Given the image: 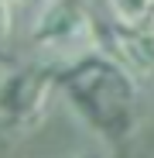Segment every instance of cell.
<instances>
[{
    "label": "cell",
    "instance_id": "6da1fadb",
    "mask_svg": "<svg viewBox=\"0 0 154 158\" xmlns=\"http://www.w3.org/2000/svg\"><path fill=\"white\" fill-rule=\"evenodd\" d=\"M65 89H69L72 107L96 131H106V134L127 131V124H130V103H134V83L110 59L86 55L69 72Z\"/></svg>",
    "mask_w": 154,
    "mask_h": 158
},
{
    "label": "cell",
    "instance_id": "7a4b0ae2",
    "mask_svg": "<svg viewBox=\"0 0 154 158\" xmlns=\"http://www.w3.org/2000/svg\"><path fill=\"white\" fill-rule=\"evenodd\" d=\"M96 24L72 0H51L34 21V41L48 48H96Z\"/></svg>",
    "mask_w": 154,
    "mask_h": 158
},
{
    "label": "cell",
    "instance_id": "3957f363",
    "mask_svg": "<svg viewBox=\"0 0 154 158\" xmlns=\"http://www.w3.org/2000/svg\"><path fill=\"white\" fill-rule=\"evenodd\" d=\"M48 96V79L41 72H10L0 83V114L7 120H28L41 110Z\"/></svg>",
    "mask_w": 154,
    "mask_h": 158
},
{
    "label": "cell",
    "instance_id": "277c9868",
    "mask_svg": "<svg viewBox=\"0 0 154 158\" xmlns=\"http://www.w3.org/2000/svg\"><path fill=\"white\" fill-rule=\"evenodd\" d=\"M116 48L134 72L154 76V28H116Z\"/></svg>",
    "mask_w": 154,
    "mask_h": 158
},
{
    "label": "cell",
    "instance_id": "5b68a950",
    "mask_svg": "<svg viewBox=\"0 0 154 158\" xmlns=\"http://www.w3.org/2000/svg\"><path fill=\"white\" fill-rule=\"evenodd\" d=\"M120 28H154V0H110Z\"/></svg>",
    "mask_w": 154,
    "mask_h": 158
},
{
    "label": "cell",
    "instance_id": "8992f818",
    "mask_svg": "<svg viewBox=\"0 0 154 158\" xmlns=\"http://www.w3.org/2000/svg\"><path fill=\"white\" fill-rule=\"evenodd\" d=\"M10 35V0H0V41Z\"/></svg>",
    "mask_w": 154,
    "mask_h": 158
}]
</instances>
